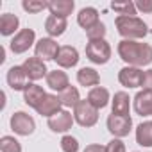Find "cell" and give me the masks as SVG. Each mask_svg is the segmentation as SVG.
Returning <instances> with one entry per match:
<instances>
[{
  "instance_id": "obj_1",
  "label": "cell",
  "mask_w": 152,
  "mask_h": 152,
  "mask_svg": "<svg viewBox=\"0 0 152 152\" xmlns=\"http://www.w3.org/2000/svg\"><path fill=\"white\" fill-rule=\"evenodd\" d=\"M118 56L127 66H147L152 63V47L148 43L132 41V39H122L118 43Z\"/></svg>"
},
{
  "instance_id": "obj_2",
  "label": "cell",
  "mask_w": 152,
  "mask_h": 152,
  "mask_svg": "<svg viewBox=\"0 0 152 152\" xmlns=\"http://www.w3.org/2000/svg\"><path fill=\"white\" fill-rule=\"evenodd\" d=\"M115 25H116L118 34L124 39L136 41V39H141V38H145L148 34L147 23L138 16H116Z\"/></svg>"
},
{
  "instance_id": "obj_3",
  "label": "cell",
  "mask_w": 152,
  "mask_h": 152,
  "mask_svg": "<svg viewBox=\"0 0 152 152\" xmlns=\"http://www.w3.org/2000/svg\"><path fill=\"white\" fill-rule=\"evenodd\" d=\"M73 118L81 127H93L99 122V109L88 100H81L73 107Z\"/></svg>"
},
{
  "instance_id": "obj_4",
  "label": "cell",
  "mask_w": 152,
  "mask_h": 152,
  "mask_svg": "<svg viewBox=\"0 0 152 152\" xmlns=\"http://www.w3.org/2000/svg\"><path fill=\"white\" fill-rule=\"evenodd\" d=\"M86 57L95 64H106L111 59V45L106 39L88 41L86 45Z\"/></svg>"
},
{
  "instance_id": "obj_5",
  "label": "cell",
  "mask_w": 152,
  "mask_h": 152,
  "mask_svg": "<svg viewBox=\"0 0 152 152\" xmlns=\"http://www.w3.org/2000/svg\"><path fill=\"white\" fill-rule=\"evenodd\" d=\"M11 129L15 131V134L18 136H31L36 129V122L31 115H27L25 111H16L11 116Z\"/></svg>"
},
{
  "instance_id": "obj_6",
  "label": "cell",
  "mask_w": 152,
  "mask_h": 152,
  "mask_svg": "<svg viewBox=\"0 0 152 152\" xmlns=\"http://www.w3.org/2000/svg\"><path fill=\"white\" fill-rule=\"evenodd\" d=\"M107 131L115 136V138H125L129 136L131 129H132V120L131 116H124V115H115L111 113L107 116Z\"/></svg>"
},
{
  "instance_id": "obj_7",
  "label": "cell",
  "mask_w": 152,
  "mask_h": 152,
  "mask_svg": "<svg viewBox=\"0 0 152 152\" xmlns=\"http://www.w3.org/2000/svg\"><path fill=\"white\" fill-rule=\"evenodd\" d=\"M34 43H36V32L27 27V29L18 31V34H15V38H13L11 43H9V48H11L13 54H23V52H27Z\"/></svg>"
},
{
  "instance_id": "obj_8",
  "label": "cell",
  "mask_w": 152,
  "mask_h": 152,
  "mask_svg": "<svg viewBox=\"0 0 152 152\" xmlns=\"http://www.w3.org/2000/svg\"><path fill=\"white\" fill-rule=\"evenodd\" d=\"M143 70L136 66H124L118 72V83L124 88H141L143 86Z\"/></svg>"
},
{
  "instance_id": "obj_9",
  "label": "cell",
  "mask_w": 152,
  "mask_h": 152,
  "mask_svg": "<svg viewBox=\"0 0 152 152\" xmlns=\"http://www.w3.org/2000/svg\"><path fill=\"white\" fill-rule=\"evenodd\" d=\"M59 45L56 43L54 38H41L39 41H36L34 45V54L36 57H39L41 61H56L57 57V52H59Z\"/></svg>"
},
{
  "instance_id": "obj_10",
  "label": "cell",
  "mask_w": 152,
  "mask_h": 152,
  "mask_svg": "<svg viewBox=\"0 0 152 152\" xmlns=\"http://www.w3.org/2000/svg\"><path fill=\"white\" fill-rule=\"evenodd\" d=\"M22 66H23V70H25V73H27L29 81H39V79L47 77V73H48V70H47V66H45V61H41V59L36 57V56H34V57H27Z\"/></svg>"
},
{
  "instance_id": "obj_11",
  "label": "cell",
  "mask_w": 152,
  "mask_h": 152,
  "mask_svg": "<svg viewBox=\"0 0 152 152\" xmlns=\"http://www.w3.org/2000/svg\"><path fill=\"white\" fill-rule=\"evenodd\" d=\"M75 118L70 111H64L61 109L57 115H54L52 118H48V129L54 131V132H68L73 125Z\"/></svg>"
},
{
  "instance_id": "obj_12",
  "label": "cell",
  "mask_w": 152,
  "mask_h": 152,
  "mask_svg": "<svg viewBox=\"0 0 152 152\" xmlns=\"http://www.w3.org/2000/svg\"><path fill=\"white\" fill-rule=\"evenodd\" d=\"M6 79H7L9 88L15 90V91H23V90L27 88V84H29V83H27L29 77H27L23 66H11Z\"/></svg>"
},
{
  "instance_id": "obj_13",
  "label": "cell",
  "mask_w": 152,
  "mask_h": 152,
  "mask_svg": "<svg viewBox=\"0 0 152 152\" xmlns=\"http://www.w3.org/2000/svg\"><path fill=\"white\" fill-rule=\"evenodd\" d=\"M134 111L140 116H152V90H141L134 97Z\"/></svg>"
},
{
  "instance_id": "obj_14",
  "label": "cell",
  "mask_w": 152,
  "mask_h": 152,
  "mask_svg": "<svg viewBox=\"0 0 152 152\" xmlns=\"http://www.w3.org/2000/svg\"><path fill=\"white\" fill-rule=\"evenodd\" d=\"M56 63H57L61 68H73L75 64L79 63V52H77V48H75V47H70V45L61 47L59 52H57Z\"/></svg>"
},
{
  "instance_id": "obj_15",
  "label": "cell",
  "mask_w": 152,
  "mask_h": 152,
  "mask_svg": "<svg viewBox=\"0 0 152 152\" xmlns=\"http://www.w3.org/2000/svg\"><path fill=\"white\" fill-rule=\"evenodd\" d=\"M45 81H47V86H48L50 90H54V91H59V93L70 86V79H68L66 72H63V70H57V68L47 73Z\"/></svg>"
},
{
  "instance_id": "obj_16",
  "label": "cell",
  "mask_w": 152,
  "mask_h": 152,
  "mask_svg": "<svg viewBox=\"0 0 152 152\" xmlns=\"http://www.w3.org/2000/svg\"><path fill=\"white\" fill-rule=\"evenodd\" d=\"M45 97H47L45 90H43L41 86H38L36 83H29L27 88L23 90V102H25L27 106L34 107V109H38V106L43 102Z\"/></svg>"
},
{
  "instance_id": "obj_17",
  "label": "cell",
  "mask_w": 152,
  "mask_h": 152,
  "mask_svg": "<svg viewBox=\"0 0 152 152\" xmlns=\"http://www.w3.org/2000/svg\"><path fill=\"white\" fill-rule=\"evenodd\" d=\"M61 100H59V97L57 95H50V93H47V97L43 99V102L38 106V115H41V116H45V118H52L54 115H57L59 111H61Z\"/></svg>"
},
{
  "instance_id": "obj_18",
  "label": "cell",
  "mask_w": 152,
  "mask_h": 152,
  "mask_svg": "<svg viewBox=\"0 0 152 152\" xmlns=\"http://www.w3.org/2000/svg\"><path fill=\"white\" fill-rule=\"evenodd\" d=\"M77 83L81 86H84V88H95L100 83V75H99V72L95 68L84 66V68H81L77 72Z\"/></svg>"
},
{
  "instance_id": "obj_19",
  "label": "cell",
  "mask_w": 152,
  "mask_h": 152,
  "mask_svg": "<svg viewBox=\"0 0 152 152\" xmlns=\"http://www.w3.org/2000/svg\"><path fill=\"white\" fill-rule=\"evenodd\" d=\"M75 4L73 0H52L48 2V11L52 16H59V18H66L72 15Z\"/></svg>"
},
{
  "instance_id": "obj_20",
  "label": "cell",
  "mask_w": 152,
  "mask_h": 152,
  "mask_svg": "<svg viewBox=\"0 0 152 152\" xmlns=\"http://www.w3.org/2000/svg\"><path fill=\"white\" fill-rule=\"evenodd\" d=\"M68 23H66V18H59V16H48L45 20V31L48 32L50 38H57V36H63L64 31H66Z\"/></svg>"
},
{
  "instance_id": "obj_21",
  "label": "cell",
  "mask_w": 152,
  "mask_h": 152,
  "mask_svg": "<svg viewBox=\"0 0 152 152\" xmlns=\"http://www.w3.org/2000/svg\"><path fill=\"white\" fill-rule=\"evenodd\" d=\"M86 100H88L91 106H95L97 109H102V107H106V106L109 104V91H107L106 88H102V86H95V88L90 90Z\"/></svg>"
},
{
  "instance_id": "obj_22",
  "label": "cell",
  "mask_w": 152,
  "mask_h": 152,
  "mask_svg": "<svg viewBox=\"0 0 152 152\" xmlns=\"http://www.w3.org/2000/svg\"><path fill=\"white\" fill-rule=\"evenodd\" d=\"M100 20H99V11L95 9V7H83L81 11H79V15H77V23L84 29V31H88V29H91L95 23H99Z\"/></svg>"
},
{
  "instance_id": "obj_23",
  "label": "cell",
  "mask_w": 152,
  "mask_h": 152,
  "mask_svg": "<svg viewBox=\"0 0 152 152\" xmlns=\"http://www.w3.org/2000/svg\"><path fill=\"white\" fill-rule=\"evenodd\" d=\"M111 104H113V113L115 115L129 116V111H131V97H129V93H125V91L115 93Z\"/></svg>"
},
{
  "instance_id": "obj_24",
  "label": "cell",
  "mask_w": 152,
  "mask_h": 152,
  "mask_svg": "<svg viewBox=\"0 0 152 152\" xmlns=\"http://www.w3.org/2000/svg\"><path fill=\"white\" fill-rule=\"evenodd\" d=\"M136 143L141 147H147V148L152 147V120L141 122L136 127Z\"/></svg>"
},
{
  "instance_id": "obj_25",
  "label": "cell",
  "mask_w": 152,
  "mask_h": 152,
  "mask_svg": "<svg viewBox=\"0 0 152 152\" xmlns=\"http://www.w3.org/2000/svg\"><path fill=\"white\" fill-rule=\"evenodd\" d=\"M18 25H20V20H18V16L13 15V13H6V15L0 16V34H2V36H11V34H15L16 29H18ZM16 34H18V32H16Z\"/></svg>"
},
{
  "instance_id": "obj_26",
  "label": "cell",
  "mask_w": 152,
  "mask_h": 152,
  "mask_svg": "<svg viewBox=\"0 0 152 152\" xmlns=\"http://www.w3.org/2000/svg\"><path fill=\"white\" fill-rule=\"evenodd\" d=\"M59 100L64 107H75L79 102H81V95H79V90L75 86H68L66 90H63L59 95Z\"/></svg>"
},
{
  "instance_id": "obj_27",
  "label": "cell",
  "mask_w": 152,
  "mask_h": 152,
  "mask_svg": "<svg viewBox=\"0 0 152 152\" xmlns=\"http://www.w3.org/2000/svg\"><path fill=\"white\" fill-rule=\"evenodd\" d=\"M111 9L116 11L118 16H134L136 15V6L131 0H127V2H113Z\"/></svg>"
},
{
  "instance_id": "obj_28",
  "label": "cell",
  "mask_w": 152,
  "mask_h": 152,
  "mask_svg": "<svg viewBox=\"0 0 152 152\" xmlns=\"http://www.w3.org/2000/svg\"><path fill=\"white\" fill-rule=\"evenodd\" d=\"M0 150L2 152H22V143L15 136H2L0 138Z\"/></svg>"
},
{
  "instance_id": "obj_29",
  "label": "cell",
  "mask_w": 152,
  "mask_h": 152,
  "mask_svg": "<svg viewBox=\"0 0 152 152\" xmlns=\"http://www.w3.org/2000/svg\"><path fill=\"white\" fill-rule=\"evenodd\" d=\"M22 7L31 15H38L43 9H48V2H41V0H23Z\"/></svg>"
},
{
  "instance_id": "obj_30",
  "label": "cell",
  "mask_w": 152,
  "mask_h": 152,
  "mask_svg": "<svg viewBox=\"0 0 152 152\" xmlns=\"http://www.w3.org/2000/svg\"><path fill=\"white\" fill-rule=\"evenodd\" d=\"M86 36H88V39H90V41H95V39H104V36H106V25H104L102 22L95 23L91 29H88V31H86Z\"/></svg>"
},
{
  "instance_id": "obj_31",
  "label": "cell",
  "mask_w": 152,
  "mask_h": 152,
  "mask_svg": "<svg viewBox=\"0 0 152 152\" xmlns=\"http://www.w3.org/2000/svg\"><path fill=\"white\" fill-rule=\"evenodd\" d=\"M61 150H63V152H77V150H79V141H77V138H73V136H70V134L63 136V138H61Z\"/></svg>"
},
{
  "instance_id": "obj_32",
  "label": "cell",
  "mask_w": 152,
  "mask_h": 152,
  "mask_svg": "<svg viewBox=\"0 0 152 152\" xmlns=\"http://www.w3.org/2000/svg\"><path fill=\"white\" fill-rule=\"evenodd\" d=\"M106 152H125V143L120 138H115L106 145Z\"/></svg>"
},
{
  "instance_id": "obj_33",
  "label": "cell",
  "mask_w": 152,
  "mask_h": 152,
  "mask_svg": "<svg viewBox=\"0 0 152 152\" xmlns=\"http://www.w3.org/2000/svg\"><path fill=\"white\" fill-rule=\"evenodd\" d=\"M134 6H136V11L143 15L152 13V0H138V2H134Z\"/></svg>"
},
{
  "instance_id": "obj_34",
  "label": "cell",
  "mask_w": 152,
  "mask_h": 152,
  "mask_svg": "<svg viewBox=\"0 0 152 152\" xmlns=\"http://www.w3.org/2000/svg\"><path fill=\"white\" fill-rule=\"evenodd\" d=\"M143 90H152V68L143 73Z\"/></svg>"
},
{
  "instance_id": "obj_35",
  "label": "cell",
  "mask_w": 152,
  "mask_h": 152,
  "mask_svg": "<svg viewBox=\"0 0 152 152\" xmlns=\"http://www.w3.org/2000/svg\"><path fill=\"white\" fill-rule=\"evenodd\" d=\"M83 152H106V147H102V145H99V143H91V145H88Z\"/></svg>"
}]
</instances>
